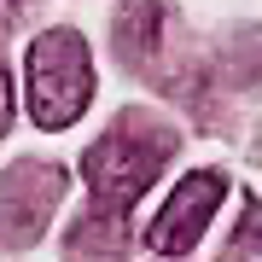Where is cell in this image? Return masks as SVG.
I'll return each instance as SVG.
<instances>
[{
	"label": "cell",
	"instance_id": "5b68a950",
	"mask_svg": "<svg viewBox=\"0 0 262 262\" xmlns=\"http://www.w3.org/2000/svg\"><path fill=\"white\" fill-rule=\"evenodd\" d=\"M151 29H158V6H146V0H134V6L117 18V53H122V64H140V47L151 53Z\"/></svg>",
	"mask_w": 262,
	"mask_h": 262
},
{
	"label": "cell",
	"instance_id": "277c9868",
	"mask_svg": "<svg viewBox=\"0 0 262 262\" xmlns=\"http://www.w3.org/2000/svg\"><path fill=\"white\" fill-rule=\"evenodd\" d=\"M227 198V181L222 175H187L175 187V198L158 210V222L146 227V245L158 256H181V251H192L198 245V233L210 227V215H215V204Z\"/></svg>",
	"mask_w": 262,
	"mask_h": 262
},
{
	"label": "cell",
	"instance_id": "8992f818",
	"mask_svg": "<svg viewBox=\"0 0 262 262\" xmlns=\"http://www.w3.org/2000/svg\"><path fill=\"white\" fill-rule=\"evenodd\" d=\"M12 128V64H6V53H0V134Z\"/></svg>",
	"mask_w": 262,
	"mask_h": 262
},
{
	"label": "cell",
	"instance_id": "6da1fadb",
	"mask_svg": "<svg viewBox=\"0 0 262 262\" xmlns=\"http://www.w3.org/2000/svg\"><path fill=\"white\" fill-rule=\"evenodd\" d=\"M175 158V128H158V122H117L111 134H99L94 146L82 151V169H88V187H94V210H111V215H128L134 198H140L158 169Z\"/></svg>",
	"mask_w": 262,
	"mask_h": 262
},
{
	"label": "cell",
	"instance_id": "7a4b0ae2",
	"mask_svg": "<svg viewBox=\"0 0 262 262\" xmlns=\"http://www.w3.org/2000/svg\"><path fill=\"white\" fill-rule=\"evenodd\" d=\"M94 99V58L76 29H47L29 47V117L35 128H70Z\"/></svg>",
	"mask_w": 262,
	"mask_h": 262
},
{
	"label": "cell",
	"instance_id": "3957f363",
	"mask_svg": "<svg viewBox=\"0 0 262 262\" xmlns=\"http://www.w3.org/2000/svg\"><path fill=\"white\" fill-rule=\"evenodd\" d=\"M64 198V175L47 163H18L0 175V245H29L41 239L53 204Z\"/></svg>",
	"mask_w": 262,
	"mask_h": 262
}]
</instances>
